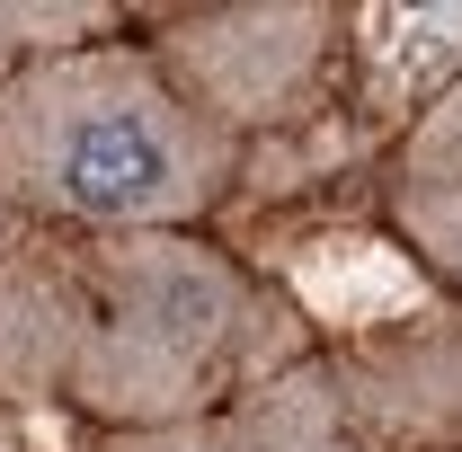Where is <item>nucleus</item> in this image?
<instances>
[{"instance_id": "obj_1", "label": "nucleus", "mask_w": 462, "mask_h": 452, "mask_svg": "<svg viewBox=\"0 0 462 452\" xmlns=\"http://www.w3.org/2000/svg\"><path fill=\"white\" fill-rule=\"evenodd\" d=\"M249 151L170 80L152 36H98L0 80V213L45 240L205 231Z\"/></svg>"}, {"instance_id": "obj_2", "label": "nucleus", "mask_w": 462, "mask_h": 452, "mask_svg": "<svg viewBox=\"0 0 462 452\" xmlns=\"http://www.w3.org/2000/svg\"><path fill=\"white\" fill-rule=\"evenodd\" d=\"M71 276L80 346L62 417H80L89 444L170 435L320 355L311 311L205 231L71 240Z\"/></svg>"}, {"instance_id": "obj_3", "label": "nucleus", "mask_w": 462, "mask_h": 452, "mask_svg": "<svg viewBox=\"0 0 462 452\" xmlns=\"http://www.w3.org/2000/svg\"><path fill=\"white\" fill-rule=\"evenodd\" d=\"M356 9L329 0H276V9H170L152 18V54L170 80L223 124L240 151L267 133H293L302 115L329 107V80L346 62Z\"/></svg>"}, {"instance_id": "obj_4", "label": "nucleus", "mask_w": 462, "mask_h": 452, "mask_svg": "<svg viewBox=\"0 0 462 452\" xmlns=\"http://www.w3.org/2000/svg\"><path fill=\"white\" fill-rule=\"evenodd\" d=\"M365 452H462V311L418 302L356 346H320Z\"/></svg>"}, {"instance_id": "obj_5", "label": "nucleus", "mask_w": 462, "mask_h": 452, "mask_svg": "<svg viewBox=\"0 0 462 452\" xmlns=\"http://www.w3.org/2000/svg\"><path fill=\"white\" fill-rule=\"evenodd\" d=\"M80 346V276L71 240L27 231L0 258V417H62Z\"/></svg>"}, {"instance_id": "obj_6", "label": "nucleus", "mask_w": 462, "mask_h": 452, "mask_svg": "<svg viewBox=\"0 0 462 452\" xmlns=\"http://www.w3.org/2000/svg\"><path fill=\"white\" fill-rule=\"evenodd\" d=\"M107 452H365V444H356V426L338 408L329 364L311 355V364H293L276 382L240 391L214 417H187L170 435H134V444H107Z\"/></svg>"}, {"instance_id": "obj_7", "label": "nucleus", "mask_w": 462, "mask_h": 452, "mask_svg": "<svg viewBox=\"0 0 462 452\" xmlns=\"http://www.w3.org/2000/svg\"><path fill=\"white\" fill-rule=\"evenodd\" d=\"M383 231L409 267L427 276V293L462 311V195H427V186H383Z\"/></svg>"}, {"instance_id": "obj_8", "label": "nucleus", "mask_w": 462, "mask_h": 452, "mask_svg": "<svg viewBox=\"0 0 462 452\" xmlns=\"http://www.w3.org/2000/svg\"><path fill=\"white\" fill-rule=\"evenodd\" d=\"M116 27H125V9H107V0H0V80H18L45 54L98 45Z\"/></svg>"}, {"instance_id": "obj_9", "label": "nucleus", "mask_w": 462, "mask_h": 452, "mask_svg": "<svg viewBox=\"0 0 462 452\" xmlns=\"http://www.w3.org/2000/svg\"><path fill=\"white\" fill-rule=\"evenodd\" d=\"M383 186H427V195H462V71L409 115L383 151Z\"/></svg>"}, {"instance_id": "obj_10", "label": "nucleus", "mask_w": 462, "mask_h": 452, "mask_svg": "<svg viewBox=\"0 0 462 452\" xmlns=\"http://www.w3.org/2000/svg\"><path fill=\"white\" fill-rule=\"evenodd\" d=\"M0 452H71L45 417H0Z\"/></svg>"}, {"instance_id": "obj_11", "label": "nucleus", "mask_w": 462, "mask_h": 452, "mask_svg": "<svg viewBox=\"0 0 462 452\" xmlns=\"http://www.w3.org/2000/svg\"><path fill=\"white\" fill-rule=\"evenodd\" d=\"M18 240H27V231L9 222V213H0V258H9V249H18Z\"/></svg>"}, {"instance_id": "obj_12", "label": "nucleus", "mask_w": 462, "mask_h": 452, "mask_svg": "<svg viewBox=\"0 0 462 452\" xmlns=\"http://www.w3.org/2000/svg\"><path fill=\"white\" fill-rule=\"evenodd\" d=\"M71 452H107V444H71Z\"/></svg>"}]
</instances>
